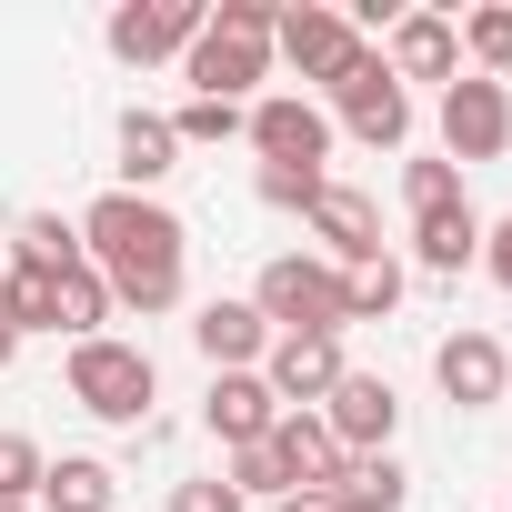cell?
<instances>
[{
  "label": "cell",
  "mask_w": 512,
  "mask_h": 512,
  "mask_svg": "<svg viewBox=\"0 0 512 512\" xmlns=\"http://www.w3.org/2000/svg\"><path fill=\"white\" fill-rule=\"evenodd\" d=\"M81 262L111 282V302L171 312V302H181V262H191V231H181L161 201H141V191H101V201L81 211Z\"/></svg>",
  "instance_id": "6da1fadb"
},
{
  "label": "cell",
  "mask_w": 512,
  "mask_h": 512,
  "mask_svg": "<svg viewBox=\"0 0 512 512\" xmlns=\"http://www.w3.org/2000/svg\"><path fill=\"white\" fill-rule=\"evenodd\" d=\"M272 0H221V11L201 21V41L181 51L191 71V101H241L251 81H272Z\"/></svg>",
  "instance_id": "7a4b0ae2"
},
{
  "label": "cell",
  "mask_w": 512,
  "mask_h": 512,
  "mask_svg": "<svg viewBox=\"0 0 512 512\" xmlns=\"http://www.w3.org/2000/svg\"><path fill=\"white\" fill-rule=\"evenodd\" d=\"M151 392H161V372H151V352L141 342H71V402L91 412V422H121V432H141L151 422Z\"/></svg>",
  "instance_id": "3957f363"
},
{
  "label": "cell",
  "mask_w": 512,
  "mask_h": 512,
  "mask_svg": "<svg viewBox=\"0 0 512 512\" xmlns=\"http://www.w3.org/2000/svg\"><path fill=\"white\" fill-rule=\"evenodd\" d=\"M251 312H262L272 332L342 342V272L322 262V251H282V262H262V282H251Z\"/></svg>",
  "instance_id": "277c9868"
},
{
  "label": "cell",
  "mask_w": 512,
  "mask_h": 512,
  "mask_svg": "<svg viewBox=\"0 0 512 512\" xmlns=\"http://www.w3.org/2000/svg\"><path fill=\"white\" fill-rule=\"evenodd\" d=\"M332 111H342V131H352V141H372V151H402V141H412V91L382 71V51H372V41H362V61L332 81Z\"/></svg>",
  "instance_id": "5b68a950"
},
{
  "label": "cell",
  "mask_w": 512,
  "mask_h": 512,
  "mask_svg": "<svg viewBox=\"0 0 512 512\" xmlns=\"http://www.w3.org/2000/svg\"><path fill=\"white\" fill-rule=\"evenodd\" d=\"M201 0H121V11L101 21V41H111V61H131V71H151V61H181L191 41H201Z\"/></svg>",
  "instance_id": "8992f818"
},
{
  "label": "cell",
  "mask_w": 512,
  "mask_h": 512,
  "mask_svg": "<svg viewBox=\"0 0 512 512\" xmlns=\"http://www.w3.org/2000/svg\"><path fill=\"white\" fill-rule=\"evenodd\" d=\"M442 151H452V171H462V161H502V151H512V101H502V81L462 71V81L442 91Z\"/></svg>",
  "instance_id": "52a82bcc"
},
{
  "label": "cell",
  "mask_w": 512,
  "mask_h": 512,
  "mask_svg": "<svg viewBox=\"0 0 512 512\" xmlns=\"http://www.w3.org/2000/svg\"><path fill=\"white\" fill-rule=\"evenodd\" d=\"M251 151H262V171H322V151H332V111H312L302 91L251 101Z\"/></svg>",
  "instance_id": "ba28073f"
},
{
  "label": "cell",
  "mask_w": 512,
  "mask_h": 512,
  "mask_svg": "<svg viewBox=\"0 0 512 512\" xmlns=\"http://www.w3.org/2000/svg\"><path fill=\"white\" fill-rule=\"evenodd\" d=\"M342 372H352V362H342V342H322V332H272V352H262V382H272L282 412H322Z\"/></svg>",
  "instance_id": "9c48e42d"
},
{
  "label": "cell",
  "mask_w": 512,
  "mask_h": 512,
  "mask_svg": "<svg viewBox=\"0 0 512 512\" xmlns=\"http://www.w3.org/2000/svg\"><path fill=\"white\" fill-rule=\"evenodd\" d=\"M272 51H282L302 81H322V91H332V81L362 61L352 21H342V11H322V0H302V11H282V21H272Z\"/></svg>",
  "instance_id": "30bf717a"
},
{
  "label": "cell",
  "mask_w": 512,
  "mask_h": 512,
  "mask_svg": "<svg viewBox=\"0 0 512 512\" xmlns=\"http://www.w3.org/2000/svg\"><path fill=\"white\" fill-rule=\"evenodd\" d=\"M322 422H332L342 452H392V432H402V392H392L382 372H342L332 402H322Z\"/></svg>",
  "instance_id": "8fae6325"
},
{
  "label": "cell",
  "mask_w": 512,
  "mask_h": 512,
  "mask_svg": "<svg viewBox=\"0 0 512 512\" xmlns=\"http://www.w3.org/2000/svg\"><path fill=\"white\" fill-rule=\"evenodd\" d=\"M432 382H442L462 412H492V402L512 392V362H502L492 332H442V342H432Z\"/></svg>",
  "instance_id": "7c38bea8"
},
{
  "label": "cell",
  "mask_w": 512,
  "mask_h": 512,
  "mask_svg": "<svg viewBox=\"0 0 512 512\" xmlns=\"http://www.w3.org/2000/svg\"><path fill=\"white\" fill-rule=\"evenodd\" d=\"M201 422L221 432V452H251V442H272L282 402H272V382H262V372H211V402H201Z\"/></svg>",
  "instance_id": "4fadbf2b"
},
{
  "label": "cell",
  "mask_w": 512,
  "mask_h": 512,
  "mask_svg": "<svg viewBox=\"0 0 512 512\" xmlns=\"http://www.w3.org/2000/svg\"><path fill=\"white\" fill-rule=\"evenodd\" d=\"M312 231H322V262H332V272L382 262V211H372V191H352V181H332V191L312 201Z\"/></svg>",
  "instance_id": "5bb4252c"
},
{
  "label": "cell",
  "mask_w": 512,
  "mask_h": 512,
  "mask_svg": "<svg viewBox=\"0 0 512 512\" xmlns=\"http://www.w3.org/2000/svg\"><path fill=\"white\" fill-rule=\"evenodd\" d=\"M382 71H392V81H442V91H452V81H462V41H452V21H442V11H402Z\"/></svg>",
  "instance_id": "9a60e30c"
},
{
  "label": "cell",
  "mask_w": 512,
  "mask_h": 512,
  "mask_svg": "<svg viewBox=\"0 0 512 512\" xmlns=\"http://www.w3.org/2000/svg\"><path fill=\"white\" fill-rule=\"evenodd\" d=\"M272 462H282V482H292V492H332L352 452L332 442V422H322V412H282V422H272Z\"/></svg>",
  "instance_id": "2e32d148"
},
{
  "label": "cell",
  "mask_w": 512,
  "mask_h": 512,
  "mask_svg": "<svg viewBox=\"0 0 512 512\" xmlns=\"http://www.w3.org/2000/svg\"><path fill=\"white\" fill-rule=\"evenodd\" d=\"M191 342H201V362H211V372H262V352H272V322L251 312V302H201Z\"/></svg>",
  "instance_id": "e0dca14e"
},
{
  "label": "cell",
  "mask_w": 512,
  "mask_h": 512,
  "mask_svg": "<svg viewBox=\"0 0 512 512\" xmlns=\"http://www.w3.org/2000/svg\"><path fill=\"white\" fill-rule=\"evenodd\" d=\"M412 262H422V272H442V282H462V272L482 262V211H472V201L422 211V221H412Z\"/></svg>",
  "instance_id": "ac0fdd59"
},
{
  "label": "cell",
  "mask_w": 512,
  "mask_h": 512,
  "mask_svg": "<svg viewBox=\"0 0 512 512\" xmlns=\"http://www.w3.org/2000/svg\"><path fill=\"white\" fill-rule=\"evenodd\" d=\"M171 171H181V141H171V121L131 101V111H121V191H141V201H151V181H171Z\"/></svg>",
  "instance_id": "d6986e66"
},
{
  "label": "cell",
  "mask_w": 512,
  "mask_h": 512,
  "mask_svg": "<svg viewBox=\"0 0 512 512\" xmlns=\"http://www.w3.org/2000/svg\"><path fill=\"white\" fill-rule=\"evenodd\" d=\"M332 492H342V512H402V502H412V472H402L392 452H352Z\"/></svg>",
  "instance_id": "ffe728a7"
},
{
  "label": "cell",
  "mask_w": 512,
  "mask_h": 512,
  "mask_svg": "<svg viewBox=\"0 0 512 512\" xmlns=\"http://www.w3.org/2000/svg\"><path fill=\"white\" fill-rule=\"evenodd\" d=\"M111 462H91V452H61L51 472H41V512H111Z\"/></svg>",
  "instance_id": "44dd1931"
},
{
  "label": "cell",
  "mask_w": 512,
  "mask_h": 512,
  "mask_svg": "<svg viewBox=\"0 0 512 512\" xmlns=\"http://www.w3.org/2000/svg\"><path fill=\"white\" fill-rule=\"evenodd\" d=\"M11 262H31V272H81V221L21 211V221H11Z\"/></svg>",
  "instance_id": "7402d4cb"
},
{
  "label": "cell",
  "mask_w": 512,
  "mask_h": 512,
  "mask_svg": "<svg viewBox=\"0 0 512 512\" xmlns=\"http://www.w3.org/2000/svg\"><path fill=\"white\" fill-rule=\"evenodd\" d=\"M0 322H11V332H61V282L31 272V262H11V272H0Z\"/></svg>",
  "instance_id": "603a6c76"
},
{
  "label": "cell",
  "mask_w": 512,
  "mask_h": 512,
  "mask_svg": "<svg viewBox=\"0 0 512 512\" xmlns=\"http://www.w3.org/2000/svg\"><path fill=\"white\" fill-rule=\"evenodd\" d=\"M402 312V262L382 251V262H352L342 272V322H392Z\"/></svg>",
  "instance_id": "cb8c5ba5"
},
{
  "label": "cell",
  "mask_w": 512,
  "mask_h": 512,
  "mask_svg": "<svg viewBox=\"0 0 512 512\" xmlns=\"http://www.w3.org/2000/svg\"><path fill=\"white\" fill-rule=\"evenodd\" d=\"M51 282H61V332H71V342H101V322H111V282H101L91 262H81V272H51Z\"/></svg>",
  "instance_id": "d4e9b609"
},
{
  "label": "cell",
  "mask_w": 512,
  "mask_h": 512,
  "mask_svg": "<svg viewBox=\"0 0 512 512\" xmlns=\"http://www.w3.org/2000/svg\"><path fill=\"white\" fill-rule=\"evenodd\" d=\"M452 41L472 51V71H482V81H502V71H512V11H472Z\"/></svg>",
  "instance_id": "484cf974"
},
{
  "label": "cell",
  "mask_w": 512,
  "mask_h": 512,
  "mask_svg": "<svg viewBox=\"0 0 512 512\" xmlns=\"http://www.w3.org/2000/svg\"><path fill=\"white\" fill-rule=\"evenodd\" d=\"M231 131H251V111H241V101H191V111L171 121V141H181V151H211V141H231Z\"/></svg>",
  "instance_id": "4316f807"
},
{
  "label": "cell",
  "mask_w": 512,
  "mask_h": 512,
  "mask_svg": "<svg viewBox=\"0 0 512 512\" xmlns=\"http://www.w3.org/2000/svg\"><path fill=\"white\" fill-rule=\"evenodd\" d=\"M402 201H412V221H422V211H452V201H462V171H452V161H402Z\"/></svg>",
  "instance_id": "83f0119b"
},
{
  "label": "cell",
  "mask_w": 512,
  "mask_h": 512,
  "mask_svg": "<svg viewBox=\"0 0 512 512\" xmlns=\"http://www.w3.org/2000/svg\"><path fill=\"white\" fill-rule=\"evenodd\" d=\"M41 472H51V452H41V442L0 432V502H31V492H41Z\"/></svg>",
  "instance_id": "f1b7e54d"
},
{
  "label": "cell",
  "mask_w": 512,
  "mask_h": 512,
  "mask_svg": "<svg viewBox=\"0 0 512 512\" xmlns=\"http://www.w3.org/2000/svg\"><path fill=\"white\" fill-rule=\"evenodd\" d=\"M221 482H231L241 502H251V492H272V502H282V492H292V482H282V462H272V442H251V452H231V472H221Z\"/></svg>",
  "instance_id": "f546056e"
},
{
  "label": "cell",
  "mask_w": 512,
  "mask_h": 512,
  "mask_svg": "<svg viewBox=\"0 0 512 512\" xmlns=\"http://www.w3.org/2000/svg\"><path fill=\"white\" fill-rule=\"evenodd\" d=\"M322 191H332V171H262V201L272 211H312Z\"/></svg>",
  "instance_id": "4dcf8cb0"
},
{
  "label": "cell",
  "mask_w": 512,
  "mask_h": 512,
  "mask_svg": "<svg viewBox=\"0 0 512 512\" xmlns=\"http://www.w3.org/2000/svg\"><path fill=\"white\" fill-rule=\"evenodd\" d=\"M171 512H241V492H231L221 472H201V482H181V492H171Z\"/></svg>",
  "instance_id": "1f68e13d"
},
{
  "label": "cell",
  "mask_w": 512,
  "mask_h": 512,
  "mask_svg": "<svg viewBox=\"0 0 512 512\" xmlns=\"http://www.w3.org/2000/svg\"><path fill=\"white\" fill-rule=\"evenodd\" d=\"M482 272L512 292V211H502V221H482Z\"/></svg>",
  "instance_id": "d6a6232c"
},
{
  "label": "cell",
  "mask_w": 512,
  "mask_h": 512,
  "mask_svg": "<svg viewBox=\"0 0 512 512\" xmlns=\"http://www.w3.org/2000/svg\"><path fill=\"white\" fill-rule=\"evenodd\" d=\"M272 512H342V492H282Z\"/></svg>",
  "instance_id": "836d02e7"
},
{
  "label": "cell",
  "mask_w": 512,
  "mask_h": 512,
  "mask_svg": "<svg viewBox=\"0 0 512 512\" xmlns=\"http://www.w3.org/2000/svg\"><path fill=\"white\" fill-rule=\"evenodd\" d=\"M11 352H21V332H11V322H0V372H11Z\"/></svg>",
  "instance_id": "e575fe53"
},
{
  "label": "cell",
  "mask_w": 512,
  "mask_h": 512,
  "mask_svg": "<svg viewBox=\"0 0 512 512\" xmlns=\"http://www.w3.org/2000/svg\"><path fill=\"white\" fill-rule=\"evenodd\" d=\"M0 512H31V502H0Z\"/></svg>",
  "instance_id": "d590c367"
}]
</instances>
